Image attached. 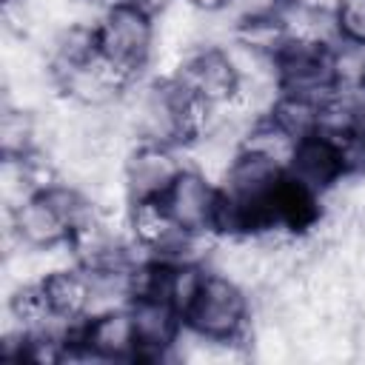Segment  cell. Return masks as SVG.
<instances>
[{
    "label": "cell",
    "instance_id": "7a4b0ae2",
    "mask_svg": "<svg viewBox=\"0 0 365 365\" xmlns=\"http://www.w3.org/2000/svg\"><path fill=\"white\" fill-rule=\"evenodd\" d=\"M97 43L106 60L137 77L154 54L157 17H151L131 0L111 3L97 17Z\"/></svg>",
    "mask_w": 365,
    "mask_h": 365
},
{
    "label": "cell",
    "instance_id": "6da1fadb",
    "mask_svg": "<svg viewBox=\"0 0 365 365\" xmlns=\"http://www.w3.org/2000/svg\"><path fill=\"white\" fill-rule=\"evenodd\" d=\"M248 322L251 299L245 288L222 271H208L194 305L185 314V325L211 342H240Z\"/></svg>",
    "mask_w": 365,
    "mask_h": 365
},
{
    "label": "cell",
    "instance_id": "e0dca14e",
    "mask_svg": "<svg viewBox=\"0 0 365 365\" xmlns=\"http://www.w3.org/2000/svg\"><path fill=\"white\" fill-rule=\"evenodd\" d=\"M182 3H188L200 14H220V11H225L231 6V0H182Z\"/></svg>",
    "mask_w": 365,
    "mask_h": 365
},
{
    "label": "cell",
    "instance_id": "3957f363",
    "mask_svg": "<svg viewBox=\"0 0 365 365\" xmlns=\"http://www.w3.org/2000/svg\"><path fill=\"white\" fill-rule=\"evenodd\" d=\"M125 120L137 143L182 145L180 134V83L174 77L143 86L125 106Z\"/></svg>",
    "mask_w": 365,
    "mask_h": 365
},
{
    "label": "cell",
    "instance_id": "52a82bcc",
    "mask_svg": "<svg viewBox=\"0 0 365 365\" xmlns=\"http://www.w3.org/2000/svg\"><path fill=\"white\" fill-rule=\"evenodd\" d=\"M9 237L17 248L48 251L71 242V231L46 191H34L23 202L9 208Z\"/></svg>",
    "mask_w": 365,
    "mask_h": 365
},
{
    "label": "cell",
    "instance_id": "8fae6325",
    "mask_svg": "<svg viewBox=\"0 0 365 365\" xmlns=\"http://www.w3.org/2000/svg\"><path fill=\"white\" fill-rule=\"evenodd\" d=\"M40 285L54 317L66 322H83L91 314L94 279L86 265H57L40 279Z\"/></svg>",
    "mask_w": 365,
    "mask_h": 365
},
{
    "label": "cell",
    "instance_id": "ac0fdd59",
    "mask_svg": "<svg viewBox=\"0 0 365 365\" xmlns=\"http://www.w3.org/2000/svg\"><path fill=\"white\" fill-rule=\"evenodd\" d=\"M131 3H137L140 9H145L151 17H160V14H165L177 0H131Z\"/></svg>",
    "mask_w": 365,
    "mask_h": 365
},
{
    "label": "cell",
    "instance_id": "ffe728a7",
    "mask_svg": "<svg viewBox=\"0 0 365 365\" xmlns=\"http://www.w3.org/2000/svg\"><path fill=\"white\" fill-rule=\"evenodd\" d=\"M20 3H26V0H3V6H20Z\"/></svg>",
    "mask_w": 365,
    "mask_h": 365
},
{
    "label": "cell",
    "instance_id": "9a60e30c",
    "mask_svg": "<svg viewBox=\"0 0 365 365\" xmlns=\"http://www.w3.org/2000/svg\"><path fill=\"white\" fill-rule=\"evenodd\" d=\"M334 23L339 40L365 46V0H336Z\"/></svg>",
    "mask_w": 365,
    "mask_h": 365
},
{
    "label": "cell",
    "instance_id": "9c48e42d",
    "mask_svg": "<svg viewBox=\"0 0 365 365\" xmlns=\"http://www.w3.org/2000/svg\"><path fill=\"white\" fill-rule=\"evenodd\" d=\"M217 200H220V185L191 165H185L163 194V202L171 211L174 222L185 234H200V237L211 234Z\"/></svg>",
    "mask_w": 365,
    "mask_h": 365
},
{
    "label": "cell",
    "instance_id": "2e32d148",
    "mask_svg": "<svg viewBox=\"0 0 365 365\" xmlns=\"http://www.w3.org/2000/svg\"><path fill=\"white\" fill-rule=\"evenodd\" d=\"M339 145V157L345 165V174H365V123L354 125L348 134L334 140Z\"/></svg>",
    "mask_w": 365,
    "mask_h": 365
},
{
    "label": "cell",
    "instance_id": "8992f818",
    "mask_svg": "<svg viewBox=\"0 0 365 365\" xmlns=\"http://www.w3.org/2000/svg\"><path fill=\"white\" fill-rule=\"evenodd\" d=\"M185 168L177 145L137 143L123 160V188L128 200L163 197L177 174Z\"/></svg>",
    "mask_w": 365,
    "mask_h": 365
},
{
    "label": "cell",
    "instance_id": "4fadbf2b",
    "mask_svg": "<svg viewBox=\"0 0 365 365\" xmlns=\"http://www.w3.org/2000/svg\"><path fill=\"white\" fill-rule=\"evenodd\" d=\"M319 103L322 100H314L305 94L279 91L265 117L274 125H279L285 134H291L294 140H305L319 131Z\"/></svg>",
    "mask_w": 365,
    "mask_h": 365
},
{
    "label": "cell",
    "instance_id": "5b68a950",
    "mask_svg": "<svg viewBox=\"0 0 365 365\" xmlns=\"http://www.w3.org/2000/svg\"><path fill=\"white\" fill-rule=\"evenodd\" d=\"M171 77L214 106L231 103L240 91V74H237L228 51L222 46H211V43L188 51Z\"/></svg>",
    "mask_w": 365,
    "mask_h": 365
},
{
    "label": "cell",
    "instance_id": "30bf717a",
    "mask_svg": "<svg viewBox=\"0 0 365 365\" xmlns=\"http://www.w3.org/2000/svg\"><path fill=\"white\" fill-rule=\"evenodd\" d=\"M285 177L294 185H299L302 191L322 197L348 174H345V165L339 157V145L331 137L311 134L297 143V148L285 165Z\"/></svg>",
    "mask_w": 365,
    "mask_h": 365
},
{
    "label": "cell",
    "instance_id": "44dd1931",
    "mask_svg": "<svg viewBox=\"0 0 365 365\" xmlns=\"http://www.w3.org/2000/svg\"><path fill=\"white\" fill-rule=\"evenodd\" d=\"M279 3H305V0H279Z\"/></svg>",
    "mask_w": 365,
    "mask_h": 365
},
{
    "label": "cell",
    "instance_id": "ba28073f",
    "mask_svg": "<svg viewBox=\"0 0 365 365\" xmlns=\"http://www.w3.org/2000/svg\"><path fill=\"white\" fill-rule=\"evenodd\" d=\"M134 331H137V359L157 362L177 351L180 334L185 328V317L163 297H140L128 302Z\"/></svg>",
    "mask_w": 365,
    "mask_h": 365
},
{
    "label": "cell",
    "instance_id": "7c38bea8",
    "mask_svg": "<svg viewBox=\"0 0 365 365\" xmlns=\"http://www.w3.org/2000/svg\"><path fill=\"white\" fill-rule=\"evenodd\" d=\"M0 151H3V160H26L43 151L40 123L31 108L6 103L3 117H0Z\"/></svg>",
    "mask_w": 365,
    "mask_h": 365
},
{
    "label": "cell",
    "instance_id": "d6986e66",
    "mask_svg": "<svg viewBox=\"0 0 365 365\" xmlns=\"http://www.w3.org/2000/svg\"><path fill=\"white\" fill-rule=\"evenodd\" d=\"M354 103H356V111H359V120L365 123V77H362V83L354 88Z\"/></svg>",
    "mask_w": 365,
    "mask_h": 365
},
{
    "label": "cell",
    "instance_id": "5bb4252c",
    "mask_svg": "<svg viewBox=\"0 0 365 365\" xmlns=\"http://www.w3.org/2000/svg\"><path fill=\"white\" fill-rule=\"evenodd\" d=\"M299 140H294L291 134H285L279 125H274L268 117H259L254 123H248V128L242 131V140H240V148L242 151H251V154H259L265 160H271L274 165H279L285 171L294 148H297Z\"/></svg>",
    "mask_w": 365,
    "mask_h": 365
},
{
    "label": "cell",
    "instance_id": "277c9868",
    "mask_svg": "<svg viewBox=\"0 0 365 365\" xmlns=\"http://www.w3.org/2000/svg\"><path fill=\"white\" fill-rule=\"evenodd\" d=\"M137 331L131 308H108L86 317L74 331V348L68 359H97V362H125L137 359Z\"/></svg>",
    "mask_w": 365,
    "mask_h": 365
}]
</instances>
